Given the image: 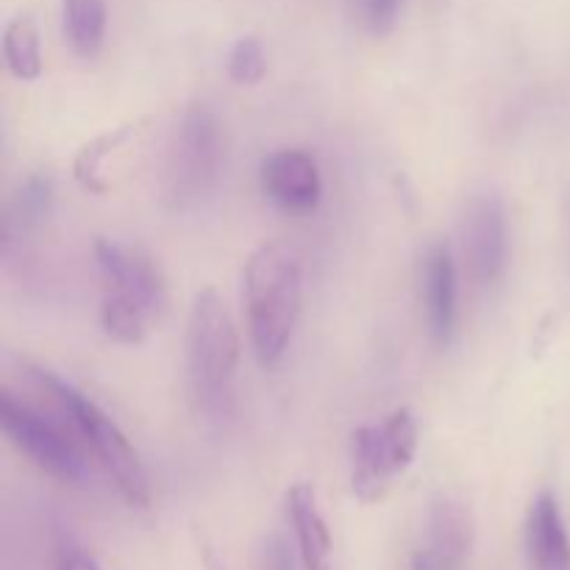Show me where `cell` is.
Returning a JSON list of instances; mask_svg holds the SVG:
<instances>
[{
    "mask_svg": "<svg viewBox=\"0 0 570 570\" xmlns=\"http://www.w3.org/2000/svg\"><path fill=\"white\" fill-rule=\"evenodd\" d=\"M248 332L262 367H273L287 351L304 298V265L287 243H265L248 256L243 273Z\"/></svg>",
    "mask_w": 570,
    "mask_h": 570,
    "instance_id": "obj_1",
    "label": "cell"
},
{
    "mask_svg": "<svg viewBox=\"0 0 570 570\" xmlns=\"http://www.w3.org/2000/svg\"><path fill=\"white\" fill-rule=\"evenodd\" d=\"M239 332L226 298L215 287L195 293L187 321V373L193 395L209 415L232 410V382L237 373Z\"/></svg>",
    "mask_w": 570,
    "mask_h": 570,
    "instance_id": "obj_2",
    "label": "cell"
},
{
    "mask_svg": "<svg viewBox=\"0 0 570 570\" xmlns=\"http://www.w3.org/2000/svg\"><path fill=\"white\" fill-rule=\"evenodd\" d=\"M28 376L45 390V395H50V399L59 404L65 417H70L76 432L87 440L92 454L98 456V462L104 465V471L109 473V479L115 482V488L120 490L122 499L134 507H148V473H145L142 456L134 449L131 440L122 434V429L117 426L89 395H83L81 390L72 387L70 382L59 379L56 373L45 371V367L39 365H28Z\"/></svg>",
    "mask_w": 570,
    "mask_h": 570,
    "instance_id": "obj_3",
    "label": "cell"
},
{
    "mask_svg": "<svg viewBox=\"0 0 570 570\" xmlns=\"http://www.w3.org/2000/svg\"><path fill=\"white\" fill-rule=\"evenodd\" d=\"M223 167V126L215 109L193 100L181 111L165 161V198L170 209L184 212L204 204L215 193Z\"/></svg>",
    "mask_w": 570,
    "mask_h": 570,
    "instance_id": "obj_4",
    "label": "cell"
},
{
    "mask_svg": "<svg viewBox=\"0 0 570 570\" xmlns=\"http://www.w3.org/2000/svg\"><path fill=\"white\" fill-rule=\"evenodd\" d=\"M421 445L417 417L401 406L376 426L351 432V490L360 501L373 504L384 499L395 479L410 471Z\"/></svg>",
    "mask_w": 570,
    "mask_h": 570,
    "instance_id": "obj_5",
    "label": "cell"
},
{
    "mask_svg": "<svg viewBox=\"0 0 570 570\" xmlns=\"http://www.w3.org/2000/svg\"><path fill=\"white\" fill-rule=\"evenodd\" d=\"M0 426L14 449H20L48 476L65 484H83L89 479V460L76 440L59 423L6 390L0 393Z\"/></svg>",
    "mask_w": 570,
    "mask_h": 570,
    "instance_id": "obj_6",
    "label": "cell"
},
{
    "mask_svg": "<svg viewBox=\"0 0 570 570\" xmlns=\"http://www.w3.org/2000/svg\"><path fill=\"white\" fill-rule=\"evenodd\" d=\"M92 250L98 267L104 271L106 293L137 304L139 309L148 312L150 321L165 315L167 301H170L167 276L148 250L109 237L95 239Z\"/></svg>",
    "mask_w": 570,
    "mask_h": 570,
    "instance_id": "obj_7",
    "label": "cell"
},
{
    "mask_svg": "<svg viewBox=\"0 0 570 570\" xmlns=\"http://www.w3.org/2000/svg\"><path fill=\"white\" fill-rule=\"evenodd\" d=\"M462 254L479 287H499L510 267V220L504 200L495 193L471 198L462 217Z\"/></svg>",
    "mask_w": 570,
    "mask_h": 570,
    "instance_id": "obj_8",
    "label": "cell"
},
{
    "mask_svg": "<svg viewBox=\"0 0 570 570\" xmlns=\"http://www.w3.org/2000/svg\"><path fill=\"white\" fill-rule=\"evenodd\" d=\"M476 523L471 510L451 495L429 504L423 546L412 554V570H462L473 551Z\"/></svg>",
    "mask_w": 570,
    "mask_h": 570,
    "instance_id": "obj_9",
    "label": "cell"
},
{
    "mask_svg": "<svg viewBox=\"0 0 570 570\" xmlns=\"http://www.w3.org/2000/svg\"><path fill=\"white\" fill-rule=\"evenodd\" d=\"M262 193L289 215H309L323 200V176L309 150L282 148L262 161Z\"/></svg>",
    "mask_w": 570,
    "mask_h": 570,
    "instance_id": "obj_10",
    "label": "cell"
},
{
    "mask_svg": "<svg viewBox=\"0 0 570 570\" xmlns=\"http://www.w3.org/2000/svg\"><path fill=\"white\" fill-rule=\"evenodd\" d=\"M421 295L429 337L438 348H449L456 332V265L445 243H434L423 256Z\"/></svg>",
    "mask_w": 570,
    "mask_h": 570,
    "instance_id": "obj_11",
    "label": "cell"
},
{
    "mask_svg": "<svg viewBox=\"0 0 570 570\" xmlns=\"http://www.w3.org/2000/svg\"><path fill=\"white\" fill-rule=\"evenodd\" d=\"M527 551L534 570H570V534L551 490H540L529 507Z\"/></svg>",
    "mask_w": 570,
    "mask_h": 570,
    "instance_id": "obj_12",
    "label": "cell"
},
{
    "mask_svg": "<svg viewBox=\"0 0 570 570\" xmlns=\"http://www.w3.org/2000/svg\"><path fill=\"white\" fill-rule=\"evenodd\" d=\"M289 521L304 570H332V532L312 484H293L287 493Z\"/></svg>",
    "mask_w": 570,
    "mask_h": 570,
    "instance_id": "obj_13",
    "label": "cell"
},
{
    "mask_svg": "<svg viewBox=\"0 0 570 570\" xmlns=\"http://www.w3.org/2000/svg\"><path fill=\"white\" fill-rule=\"evenodd\" d=\"M61 22L72 53L81 59H95L104 48L109 6L106 0H61Z\"/></svg>",
    "mask_w": 570,
    "mask_h": 570,
    "instance_id": "obj_14",
    "label": "cell"
},
{
    "mask_svg": "<svg viewBox=\"0 0 570 570\" xmlns=\"http://www.w3.org/2000/svg\"><path fill=\"white\" fill-rule=\"evenodd\" d=\"M3 59L17 81H37L42 76V33L31 14H17L3 28Z\"/></svg>",
    "mask_w": 570,
    "mask_h": 570,
    "instance_id": "obj_15",
    "label": "cell"
},
{
    "mask_svg": "<svg viewBox=\"0 0 570 570\" xmlns=\"http://www.w3.org/2000/svg\"><path fill=\"white\" fill-rule=\"evenodd\" d=\"M56 204V189L53 181L42 173H33L26 181L20 184V189L11 198L9 212L3 217V237H9L11 232L26 234L37 232L39 226L48 223V217L53 215Z\"/></svg>",
    "mask_w": 570,
    "mask_h": 570,
    "instance_id": "obj_16",
    "label": "cell"
},
{
    "mask_svg": "<svg viewBox=\"0 0 570 570\" xmlns=\"http://www.w3.org/2000/svg\"><path fill=\"white\" fill-rule=\"evenodd\" d=\"M100 326H104L106 337H111L115 343L142 345L145 337H148L150 317L148 312H142L131 301L106 293L104 306H100Z\"/></svg>",
    "mask_w": 570,
    "mask_h": 570,
    "instance_id": "obj_17",
    "label": "cell"
},
{
    "mask_svg": "<svg viewBox=\"0 0 570 570\" xmlns=\"http://www.w3.org/2000/svg\"><path fill=\"white\" fill-rule=\"evenodd\" d=\"M137 134V126H117L109 128L106 134L95 137L92 142L83 145L76 156V165H72V173H76V181L81 184L83 189L89 193H106V184L100 181V165H104L106 156L111 154L115 148H120L126 139H131Z\"/></svg>",
    "mask_w": 570,
    "mask_h": 570,
    "instance_id": "obj_18",
    "label": "cell"
},
{
    "mask_svg": "<svg viewBox=\"0 0 570 570\" xmlns=\"http://www.w3.org/2000/svg\"><path fill=\"white\" fill-rule=\"evenodd\" d=\"M228 78H232L237 87H256L262 83V78L267 76V53L265 45L259 37H239L232 45L226 59Z\"/></svg>",
    "mask_w": 570,
    "mask_h": 570,
    "instance_id": "obj_19",
    "label": "cell"
},
{
    "mask_svg": "<svg viewBox=\"0 0 570 570\" xmlns=\"http://www.w3.org/2000/svg\"><path fill=\"white\" fill-rule=\"evenodd\" d=\"M404 0H356V17L373 39H384L399 26Z\"/></svg>",
    "mask_w": 570,
    "mask_h": 570,
    "instance_id": "obj_20",
    "label": "cell"
},
{
    "mask_svg": "<svg viewBox=\"0 0 570 570\" xmlns=\"http://www.w3.org/2000/svg\"><path fill=\"white\" fill-rule=\"evenodd\" d=\"M256 570H295V554L287 538L278 532L267 534L259 549V566Z\"/></svg>",
    "mask_w": 570,
    "mask_h": 570,
    "instance_id": "obj_21",
    "label": "cell"
},
{
    "mask_svg": "<svg viewBox=\"0 0 570 570\" xmlns=\"http://www.w3.org/2000/svg\"><path fill=\"white\" fill-rule=\"evenodd\" d=\"M59 570H100L95 566L92 557H87L83 551H67L59 560Z\"/></svg>",
    "mask_w": 570,
    "mask_h": 570,
    "instance_id": "obj_22",
    "label": "cell"
}]
</instances>
